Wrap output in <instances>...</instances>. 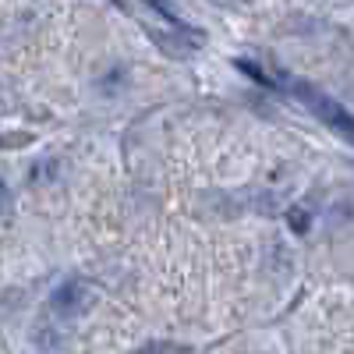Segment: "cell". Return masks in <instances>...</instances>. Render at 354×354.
Wrapping results in <instances>:
<instances>
[{
    "mask_svg": "<svg viewBox=\"0 0 354 354\" xmlns=\"http://www.w3.org/2000/svg\"><path fill=\"white\" fill-rule=\"evenodd\" d=\"M88 305H93V290H88V283H82V280H64L50 294V312L57 319H78Z\"/></svg>",
    "mask_w": 354,
    "mask_h": 354,
    "instance_id": "1",
    "label": "cell"
},
{
    "mask_svg": "<svg viewBox=\"0 0 354 354\" xmlns=\"http://www.w3.org/2000/svg\"><path fill=\"white\" fill-rule=\"evenodd\" d=\"M298 93H305V100L312 103V110L322 117V121H330L333 128H340V135H351V117L333 103V100H322L319 93H312V88L308 85H298Z\"/></svg>",
    "mask_w": 354,
    "mask_h": 354,
    "instance_id": "2",
    "label": "cell"
},
{
    "mask_svg": "<svg viewBox=\"0 0 354 354\" xmlns=\"http://www.w3.org/2000/svg\"><path fill=\"white\" fill-rule=\"evenodd\" d=\"M149 4L163 15V18H170V21H177V11H174V4H170V0H149Z\"/></svg>",
    "mask_w": 354,
    "mask_h": 354,
    "instance_id": "3",
    "label": "cell"
},
{
    "mask_svg": "<svg viewBox=\"0 0 354 354\" xmlns=\"http://www.w3.org/2000/svg\"><path fill=\"white\" fill-rule=\"evenodd\" d=\"M36 344H39V347H57V333H53V330H39V333H36Z\"/></svg>",
    "mask_w": 354,
    "mask_h": 354,
    "instance_id": "4",
    "label": "cell"
},
{
    "mask_svg": "<svg viewBox=\"0 0 354 354\" xmlns=\"http://www.w3.org/2000/svg\"><path fill=\"white\" fill-rule=\"evenodd\" d=\"M8 202H11V195H8V188H4V181H0V213L8 209Z\"/></svg>",
    "mask_w": 354,
    "mask_h": 354,
    "instance_id": "5",
    "label": "cell"
}]
</instances>
